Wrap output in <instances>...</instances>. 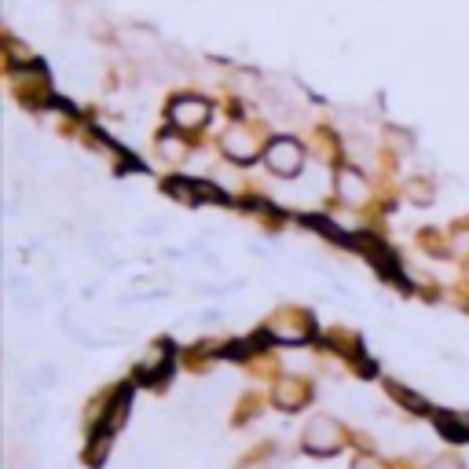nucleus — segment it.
<instances>
[{
    "mask_svg": "<svg viewBox=\"0 0 469 469\" xmlns=\"http://www.w3.org/2000/svg\"><path fill=\"white\" fill-rule=\"evenodd\" d=\"M429 469H465V465H462V462L455 458V455H440V458L433 462V465H429Z\"/></svg>",
    "mask_w": 469,
    "mask_h": 469,
    "instance_id": "obj_7",
    "label": "nucleus"
},
{
    "mask_svg": "<svg viewBox=\"0 0 469 469\" xmlns=\"http://www.w3.org/2000/svg\"><path fill=\"white\" fill-rule=\"evenodd\" d=\"M169 117H173L180 129H202V125L209 122V103H206V99H194V96H183V99L173 103Z\"/></svg>",
    "mask_w": 469,
    "mask_h": 469,
    "instance_id": "obj_3",
    "label": "nucleus"
},
{
    "mask_svg": "<svg viewBox=\"0 0 469 469\" xmlns=\"http://www.w3.org/2000/svg\"><path fill=\"white\" fill-rule=\"evenodd\" d=\"M224 150L231 154L234 162H253L257 158V136L246 132V129H231L224 136Z\"/></svg>",
    "mask_w": 469,
    "mask_h": 469,
    "instance_id": "obj_5",
    "label": "nucleus"
},
{
    "mask_svg": "<svg viewBox=\"0 0 469 469\" xmlns=\"http://www.w3.org/2000/svg\"><path fill=\"white\" fill-rule=\"evenodd\" d=\"M352 469H381V462H374V458H356V462H352Z\"/></svg>",
    "mask_w": 469,
    "mask_h": 469,
    "instance_id": "obj_8",
    "label": "nucleus"
},
{
    "mask_svg": "<svg viewBox=\"0 0 469 469\" xmlns=\"http://www.w3.org/2000/svg\"><path fill=\"white\" fill-rule=\"evenodd\" d=\"M276 400H279V407H301L304 404V385L301 381H283L276 388Z\"/></svg>",
    "mask_w": 469,
    "mask_h": 469,
    "instance_id": "obj_6",
    "label": "nucleus"
},
{
    "mask_svg": "<svg viewBox=\"0 0 469 469\" xmlns=\"http://www.w3.org/2000/svg\"><path fill=\"white\" fill-rule=\"evenodd\" d=\"M264 162L271 173H279V176H297L301 166H304V154L294 140H271L268 150H264Z\"/></svg>",
    "mask_w": 469,
    "mask_h": 469,
    "instance_id": "obj_2",
    "label": "nucleus"
},
{
    "mask_svg": "<svg viewBox=\"0 0 469 469\" xmlns=\"http://www.w3.org/2000/svg\"><path fill=\"white\" fill-rule=\"evenodd\" d=\"M341 425L334 418H311L304 429V451L311 455H334L341 448Z\"/></svg>",
    "mask_w": 469,
    "mask_h": 469,
    "instance_id": "obj_1",
    "label": "nucleus"
},
{
    "mask_svg": "<svg viewBox=\"0 0 469 469\" xmlns=\"http://www.w3.org/2000/svg\"><path fill=\"white\" fill-rule=\"evenodd\" d=\"M458 250H469V231H458Z\"/></svg>",
    "mask_w": 469,
    "mask_h": 469,
    "instance_id": "obj_9",
    "label": "nucleus"
},
{
    "mask_svg": "<svg viewBox=\"0 0 469 469\" xmlns=\"http://www.w3.org/2000/svg\"><path fill=\"white\" fill-rule=\"evenodd\" d=\"M337 194H341V202H348V206H363L367 194H371V187H367V180H363L360 173L341 169V173H337Z\"/></svg>",
    "mask_w": 469,
    "mask_h": 469,
    "instance_id": "obj_4",
    "label": "nucleus"
}]
</instances>
